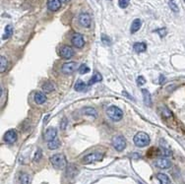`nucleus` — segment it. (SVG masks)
Masks as SVG:
<instances>
[{"label": "nucleus", "mask_w": 185, "mask_h": 184, "mask_svg": "<svg viewBox=\"0 0 185 184\" xmlns=\"http://www.w3.org/2000/svg\"><path fill=\"white\" fill-rule=\"evenodd\" d=\"M134 144L139 148H144V147L148 146L150 144V137L149 135L145 132H138L133 138Z\"/></svg>", "instance_id": "obj_1"}, {"label": "nucleus", "mask_w": 185, "mask_h": 184, "mask_svg": "<svg viewBox=\"0 0 185 184\" xmlns=\"http://www.w3.org/2000/svg\"><path fill=\"white\" fill-rule=\"evenodd\" d=\"M50 163L55 168L57 169H62L66 167L67 161L64 155L62 154H55L50 158Z\"/></svg>", "instance_id": "obj_2"}, {"label": "nucleus", "mask_w": 185, "mask_h": 184, "mask_svg": "<svg viewBox=\"0 0 185 184\" xmlns=\"http://www.w3.org/2000/svg\"><path fill=\"white\" fill-rule=\"evenodd\" d=\"M107 114L108 117L111 120H113V121H119L123 117L122 110L119 107L115 106H111L107 107Z\"/></svg>", "instance_id": "obj_3"}, {"label": "nucleus", "mask_w": 185, "mask_h": 184, "mask_svg": "<svg viewBox=\"0 0 185 184\" xmlns=\"http://www.w3.org/2000/svg\"><path fill=\"white\" fill-rule=\"evenodd\" d=\"M112 146L113 148L117 151V152H122L125 149L126 147V141L125 138L121 136V135H118V136H114L112 139Z\"/></svg>", "instance_id": "obj_4"}, {"label": "nucleus", "mask_w": 185, "mask_h": 184, "mask_svg": "<svg viewBox=\"0 0 185 184\" xmlns=\"http://www.w3.org/2000/svg\"><path fill=\"white\" fill-rule=\"evenodd\" d=\"M78 68V64L76 62H66L62 65L61 67V71H62L63 74H66V75H69V74H72V73L75 72Z\"/></svg>", "instance_id": "obj_5"}, {"label": "nucleus", "mask_w": 185, "mask_h": 184, "mask_svg": "<svg viewBox=\"0 0 185 184\" xmlns=\"http://www.w3.org/2000/svg\"><path fill=\"white\" fill-rule=\"evenodd\" d=\"M103 158V155L102 154V153H92V154H89L87 155L84 159H83V162L85 163H95V162H98V161H102Z\"/></svg>", "instance_id": "obj_6"}, {"label": "nucleus", "mask_w": 185, "mask_h": 184, "mask_svg": "<svg viewBox=\"0 0 185 184\" xmlns=\"http://www.w3.org/2000/svg\"><path fill=\"white\" fill-rule=\"evenodd\" d=\"M59 53H60V56L63 57L65 59H69L71 58L73 55H74V50L71 46L68 45H63L60 47L59 50Z\"/></svg>", "instance_id": "obj_7"}, {"label": "nucleus", "mask_w": 185, "mask_h": 184, "mask_svg": "<svg viewBox=\"0 0 185 184\" xmlns=\"http://www.w3.org/2000/svg\"><path fill=\"white\" fill-rule=\"evenodd\" d=\"M79 23L84 28H89L92 24V19L88 13H81L79 15Z\"/></svg>", "instance_id": "obj_8"}, {"label": "nucleus", "mask_w": 185, "mask_h": 184, "mask_svg": "<svg viewBox=\"0 0 185 184\" xmlns=\"http://www.w3.org/2000/svg\"><path fill=\"white\" fill-rule=\"evenodd\" d=\"M17 132L14 129H10L4 135V141L8 144H13L17 141Z\"/></svg>", "instance_id": "obj_9"}, {"label": "nucleus", "mask_w": 185, "mask_h": 184, "mask_svg": "<svg viewBox=\"0 0 185 184\" xmlns=\"http://www.w3.org/2000/svg\"><path fill=\"white\" fill-rule=\"evenodd\" d=\"M72 44L74 46L78 48H82L85 45L84 36L81 34H74L72 36Z\"/></svg>", "instance_id": "obj_10"}, {"label": "nucleus", "mask_w": 185, "mask_h": 184, "mask_svg": "<svg viewBox=\"0 0 185 184\" xmlns=\"http://www.w3.org/2000/svg\"><path fill=\"white\" fill-rule=\"evenodd\" d=\"M156 165L162 169H166V168H169L171 167V162L166 158H159L157 159Z\"/></svg>", "instance_id": "obj_11"}, {"label": "nucleus", "mask_w": 185, "mask_h": 184, "mask_svg": "<svg viewBox=\"0 0 185 184\" xmlns=\"http://www.w3.org/2000/svg\"><path fill=\"white\" fill-rule=\"evenodd\" d=\"M56 136H57V130L53 127L48 128V129H46V131L45 132V140L47 141V142L56 139Z\"/></svg>", "instance_id": "obj_12"}, {"label": "nucleus", "mask_w": 185, "mask_h": 184, "mask_svg": "<svg viewBox=\"0 0 185 184\" xmlns=\"http://www.w3.org/2000/svg\"><path fill=\"white\" fill-rule=\"evenodd\" d=\"M61 7L60 0H47V8L50 11H57Z\"/></svg>", "instance_id": "obj_13"}, {"label": "nucleus", "mask_w": 185, "mask_h": 184, "mask_svg": "<svg viewBox=\"0 0 185 184\" xmlns=\"http://www.w3.org/2000/svg\"><path fill=\"white\" fill-rule=\"evenodd\" d=\"M35 101L38 105H42L46 101V96L41 92H36L35 94Z\"/></svg>", "instance_id": "obj_14"}, {"label": "nucleus", "mask_w": 185, "mask_h": 184, "mask_svg": "<svg viewBox=\"0 0 185 184\" xmlns=\"http://www.w3.org/2000/svg\"><path fill=\"white\" fill-rule=\"evenodd\" d=\"M133 50L135 52L137 53H141V52H144L147 50V45L145 42H135L133 45Z\"/></svg>", "instance_id": "obj_15"}, {"label": "nucleus", "mask_w": 185, "mask_h": 184, "mask_svg": "<svg viewBox=\"0 0 185 184\" xmlns=\"http://www.w3.org/2000/svg\"><path fill=\"white\" fill-rule=\"evenodd\" d=\"M142 94H143V97H144V102L147 106H152V97H151V94L150 92L146 90V89H143L142 90Z\"/></svg>", "instance_id": "obj_16"}, {"label": "nucleus", "mask_w": 185, "mask_h": 184, "mask_svg": "<svg viewBox=\"0 0 185 184\" xmlns=\"http://www.w3.org/2000/svg\"><path fill=\"white\" fill-rule=\"evenodd\" d=\"M141 26H142L141 20L140 19H135L131 24V33L134 34V33L138 32V31L140 30V28H141Z\"/></svg>", "instance_id": "obj_17"}, {"label": "nucleus", "mask_w": 185, "mask_h": 184, "mask_svg": "<svg viewBox=\"0 0 185 184\" xmlns=\"http://www.w3.org/2000/svg\"><path fill=\"white\" fill-rule=\"evenodd\" d=\"M157 178L161 184H170V179L169 177L164 174V173H158L157 174Z\"/></svg>", "instance_id": "obj_18"}, {"label": "nucleus", "mask_w": 185, "mask_h": 184, "mask_svg": "<svg viewBox=\"0 0 185 184\" xmlns=\"http://www.w3.org/2000/svg\"><path fill=\"white\" fill-rule=\"evenodd\" d=\"M74 89H75V91H77V92H84L87 90V85H86L85 82L81 81V80H78L75 84Z\"/></svg>", "instance_id": "obj_19"}, {"label": "nucleus", "mask_w": 185, "mask_h": 184, "mask_svg": "<svg viewBox=\"0 0 185 184\" xmlns=\"http://www.w3.org/2000/svg\"><path fill=\"white\" fill-rule=\"evenodd\" d=\"M47 147L49 150H56L60 147V141L57 140V139H54L52 141H49L48 144H47Z\"/></svg>", "instance_id": "obj_20"}, {"label": "nucleus", "mask_w": 185, "mask_h": 184, "mask_svg": "<svg viewBox=\"0 0 185 184\" xmlns=\"http://www.w3.org/2000/svg\"><path fill=\"white\" fill-rule=\"evenodd\" d=\"M102 80V75L100 74V73H96V74L90 79V81L88 82V86H92L93 84H96L97 82H101Z\"/></svg>", "instance_id": "obj_21"}, {"label": "nucleus", "mask_w": 185, "mask_h": 184, "mask_svg": "<svg viewBox=\"0 0 185 184\" xmlns=\"http://www.w3.org/2000/svg\"><path fill=\"white\" fill-rule=\"evenodd\" d=\"M20 184H31V177L27 173H21L19 176Z\"/></svg>", "instance_id": "obj_22"}, {"label": "nucleus", "mask_w": 185, "mask_h": 184, "mask_svg": "<svg viewBox=\"0 0 185 184\" xmlns=\"http://www.w3.org/2000/svg\"><path fill=\"white\" fill-rule=\"evenodd\" d=\"M7 66H8L7 58L5 56H1L0 57V72L3 73L6 69H7Z\"/></svg>", "instance_id": "obj_23"}, {"label": "nucleus", "mask_w": 185, "mask_h": 184, "mask_svg": "<svg viewBox=\"0 0 185 184\" xmlns=\"http://www.w3.org/2000/svg\"><path fill=\"white\" fill-rule=\"evenodd\" d=\"M42 90H44V92H45V93H51L54 90V85L51 82H45L42 85Z\"/></svg>", "instance_id": "obj_24"}, {"label": "nucleus", "mask_w": 185, "mask_h": 184, "mask_svg": "<svg viewBox=\"0 0 185 184\" xmlns=\"http://www.w3.org/2000/svg\"><path fill=\"white\" fill-rule=\"evenodd\" d=\"M83 112L86 115H90V116H93V117H97V115L96 109H94L93 107H86V108H84Z\"/></svg>", "instance_id": "obj_25"}, {"label": "nucleus", "mask_w": 185, "mask_h": 184, "mask_svg": "<svg viewBox=\"0 0 185 184\" xmlns=\"http://www.w3.org/2000/svg\"><path fill=\"white\" fill-rule=\"evenodd\" d=\"M12 34H13V27H12L11 25L6 26V28H5V34L3 35V40H6V39L10 38V36L12 35Z\"/></svg>", "instance_id": "obj_26"}, {"label": "nucleus", "mask_w": 185, "mask_h": 184, "mask_svg": "<svg viewBox=\"0 0 185 184\" xmlns=\"http://www.w3.org/2000/svg\"><path fill=\"white\" fill-rule=\"evenodd\" d=\"M78 71H79L80 74H86V73L90 72V68L86 64H82V65H80Z\"/></svg>", "instance_id": "obj_27"}, {"label": "nucleus", "mask_w": 185, "mask_h": 184, "mask_svg": "<svg viewBox=\"0 0 185 184\" xmlns=\"http://www.w3.org/2000/svg\"><path fill=\"white\" fill-rule=\"evenodd\" d=\"M130 0H118V5L120 8H126Z\"/></svg>", "instance_id": "obj_28"}, {"label": "nucleus", "mask_w": 185, "mask_h": 184, "mask_svg": "<svg viewBox=\"0 0 185 184\" xmlns=\"http://www.w3.org/2000/svg\"><path fill=\"white\" fill-rule=\"evenodd\" d=\"M102 42L103 45H110V40H109V38L107 35H102Z\"/></svg>", "instance_id": "obj_29"}, {"label": "nucleus", "mask_w": 185, "mask_h": 184, "mask_svg": "<svg viewBox=\"0 0 185 184\" xmlns=\"http://www.w3.org/2000/svg\"><path fill=\"white\" fill-rule=\"evenodd\" d=\"M41 150L40 149H39L38 151H36V155H35V158H34V161L35 162H38V161H40V158H41Z\"/></svg>", "instance_id": "obj_30"}, {"label": "nucleus", "mask_w": 185, "mask_h": 184, "mask_svg": "<svg viewBox=\"0 0 185 184\" xmlns=\"http://www.w3.org/2000/svg\"><path fill=\"white\" fill-rule=\"evenodd\" d=\"M145 83H146V79L143 76H139L137 78V84H138V86H142V85H144Z\"/></svg>", "instance_id": "obj_31"}, {"label": "nucleus", "mask_w": 185, "mask_h": 184, "mask_svg": "<svg viewBox=\"0 0 185 184\" xmlns=\"http://www.w3.org/2000/svg\"><path fill=\"white\" fill-rule=\"evenodd\" d=\"M164 109V112H163V115L164 116H165V117H168V116H170L171 115V112L169 111V110L166 108V107H164V108H163Z\"/></svg>", "instance_id": "obj_32"}, {"label": "nucleus", "mask_w": 185, "mask_h": 184, "mask_svg": "<svg viewBox=\"0 0 185 184\" xmlns=\"http://www.w3.org/2000/svg\"><path fill=\"white\" fill-rule=\"evenodd\" d=\"M169 5H170V8H171L172 10H173L174 12H178V7H177V6H176L173 2L170 1V2H169Z\"/></svg>", "instance_id": "obj_33"}, {"label": "nucleus", "mask_w": 185, "mask_h": 184, "mask_svg": "<svg viewBox=\"0 0 185 184\" xmlns=\"http://www.w3.org/2000/svg\"><path fill=\"white\" fill-rule=\"evenodd\" d=\"M67 125V119L66 118H63V121H61V124H60V128L61 129H65V127Z\"/></svg>", "instance_id": "obj_34"}, {"label": "nucleus", "mask_w": 185, "mask_h": 184, "mask_svg": "<svg viewBox=\"0 0 185 184\" xmlns=\"http://www.w3.org/2000/svg\"><path fill=\"white\" fill-rule=\"evenodd\" d=\"M157 33H159V35L162 36V38H164V36L165 35V29H161V30H158V31H156Z\"/></svg>", "instance_id": "obj_35"}, {"label": "nucleus", "mask_w": 185, "mask_h": 184, "mask_svg": "<svg viewBox=\"0 0 185 184\" xmlns=\"http://www.w3.org/2000/svg\"><path fill=\"white\" fill-rule=\"evenodd\" d=\"M164 77L163 75H161V77H159V84H163L164 83Z\"/></svg>", "instance_id": "obj_36"}, {"label": "nucleus", "mask_w": 185, "mask_h": 184, "mask_svg": "<svg viewBox=\"0 0 185 184\" xmlns=\"http://www.w3.org/2000/svg\"><path fill=\"white\" fill-rule=\"evenodd\" d=\"M61 2H63V3H67V2H69L70 0H60Z\"/></svg>", "instance_id": "obj_37"}, {"label": "nucleus", "mask_w": 185, "mask_h": 184, "mask_svg": "<svg viewBox=\"0 0 185 184\" xmlns=\"http://www.w3.org/2000/svg\"><path fill=\"white\" fill-rule=\"evenodd\" d=\"M169 1H173V0H169Z\"/></svg>", "instance_id": "obj_38"}, {"label": "nucleus", "mask_w": 185, "mask_h": 184, "mask_svg": "<svg viewBox=\"0 0 185 184\" xmlns=\"http://www.w3.org/2000/svg\"><path fill=\"white\" fill-rule=\"evenodd\" d=\"M184 1H185V0H184Z\"/></svg>", "instance_id": "obj_39"}]
</instances>
